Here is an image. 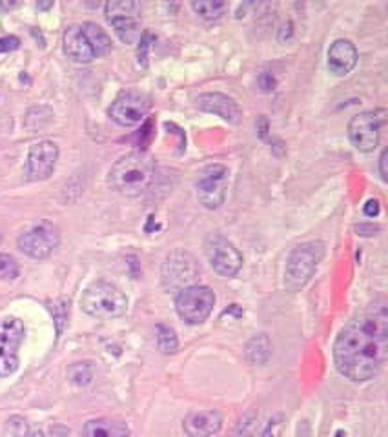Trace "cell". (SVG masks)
<instances>
[{
  "label": "cell",
  "instance_id": "obj_4",
  "mask_svg": "<svg viewBox=\"0 0 388 437\" xmlns=\"http://www.w3.org/2000/svg\"><path fill=\"white\" fill-rule=\"evenodd\" d=\"M324 257V244L321 241H310L295 246L286 260L285 286L288 292H299L317 270Z\"/></svg>",
  "mask_w": 388,
  "mask_h": 437
},
{
  "label": "cell",
  "instance_id": "obj_35",
  "mask_svg": "<svg viewBox=\"0 0 388 437\" xmlns=\"http://www.w3.org/2000/svg\"><path fill=\"white\" fill-rule=\"evenodd\" d=\"M51 2H46V4H42V2H39V4H37V8H39V10H48V8H51Z\"/></svg>",
  "mask_w": 388,
  "mask_h": 437
},
{
  "label": "cell",
  "instance_id": "obj_13",
  "mask_svg": "<svg viewBox=\"0 0 388 437\" xmlns=\"http://www.w3.org/2000/svg\"><path fill=\"white\" fill-rule=\"evenodd\" d=\"M59 161V146L51 141H42L30 148L26 161V175L30 181H44L53 173Z\"/></svg>",
  "mask_w": 388,
  "mask_h": 437
},
{
  "label": "cell",
  "instance_id": "obj_34",
  "mask_svg": "<svg viewBox=\"0 0 388 437\" xmlns=\"http://www.w3.org/2000/svg\"><path fill=\"white\" fill-rule=\"evenodd\" d=\"M28 437H46V434L42 430H33V432L28 434Z\"/></svg>",
  "mask_w": 388,
  "mask_h": 437
},
{
  "label": "cell",
  "instance_id": "obj_6",
  "mask_svg": "<svg viewBox=\"0 0 388 437\" xmlns=\"http://www.w3.org/2000/svg\"><path fill=\"white\" fill-rule=\"evenodd\" d=\"M215 305V294L208 286H188L179 292L175 299V310L179 317L188 324H202L210 317Z\"/></svg>",
  "mask_w": 388,
  "mask_h": 437
},
{
  "label": "cell",
  "instance_id": "obj_17",
  "mask_svg": "<svg viewBox=\"0 0 388 437\" xmlns=\"http://www.w3.org/2000/svg\"><path fill=\"white\" fill-rule=\"evenodd\" d=\"M62 44H64V53L75 62L88 64L95 59L94 51L89 48L80 26H69L64 31V37H62Z\"/></svg>",
  "mask_w": 388,
  "mask_h": 437
},
{
  "label": "cell",
  "instance_id": "obj_32",
  "mask_svg": "<svg viewBox=\"0 0 388 437\" xmlns=\"http://www.w3.org/2000/svg\"><path fill=\"white\" fill-rule=\"evenodd\" d=\"M364 215L367 217L379 215V201H376V199H370V201L364 204Z\"/></svg>",
  "mask_w": 388,
  "mask_h": 437
},
{
  "label": "cell",
  "instance_id": "obj_7",
  "mask_svg": "<svg viewBox=\"0 0 388 437\" xmlns=\"http://www.w3.org/2000/svg\"><path fill=\"white\" fill-rule=\"evenodd\" d=\"M197 276L199 266L195 257L184 250L172 251L162 265V286L168 292H182L188 286H193Z\"/></svg>",
  "mask_w": 388,
  "mask_h": 437
},
{
  "label": "cell",
  "instance_id": "obj_25",
  "mask_svg": "<svg viewBox=\"0 0 388 437\" xmlns=\"http://www.w3.org/2000/svg\"><path fill=\"white\" fill-rule=\"evenodd\" d=\"M94 363H75L69 366L68 375L69 381L77 386H86V384L91 383L94 379Z\"/></svg>",
  "mask_w": 388,
  "mask_h": 437
},
{
  "label": "cell",
  "instance_id": "obj_2",
  "mask_svg": "<svg viewBox=\"0 0 388 437\" xmlns=\"http://www.w3.org/2000/svg\"><path fill=\"white\" fill-rule=\"evenodd\" d=\"M155 179V162L143 152L128 153L109 170L108 182L115 192L124 197H139L152 186Z\"/></svg>",
  "mask_w": 388,
  "mask_h": 437
},
{
  "label": "cell",
  "instance_id": "obj_23",
  "mask_svg": "<svg viewBox=\"0 0 388 437\" xmlns=\"http://www.w3.org/2000/svg\"><path fill=\"white\" fill-rule=\"evenodd\" d=\"M192 10L204 20H219L227 13L228 4L221 0H199L192 2Z\"/></svg>",
  "mask_w": 388,
  "mask_h": 437
},
{
  "label": "cell",
  "instance_id": "obj_12",
  "mask_svg": "<svg viewBox=\"0 0 388 437\" xmlns=\"http://www.w3.org/2000/svg\"><path fill=\"white\" fill-rule=\"evenodd\" d=\"M148 112H150V98L146 95L141 91H124L112 104L109 117L118 126L132 128L135 124L143 123Z\"/></svg>",
  "mask_w": 388,
  "mask_h": 437
},
{
  "label": "cell",
  "instance_id": "obj_14",
  "mask_svg": "<svg viewBox=\"0 0 388 437\" xmlns=\"http://www.w3.org/2000/svg\"><path fill=\"white\" fill-rule=\"evenodd\" d=\"M197 106L202 112L213 114L217 117H221L222 121H227L230 124H241L242 112L239 108V104L228 95L222 93H204L197 97Z\"/></svg>",
  "mask_w": 388,
  "mask_h": 437
},
{
  "label": "cell",
  "instance_id": "obj_22",
  "mask_svg": "<svg viewBox=\"0 0 388 437\" xmlns=\"http://www.w3.org/2000/svg\"><path fill=\"white\" fill-rule=\"evenodd\" d=\"M139 11H141V6L137 2H132V0H112L104 6V15L108 20L121 19V17L139 19Z\"/></svg>",
  "mask_w": 388,
  "mask_h": 437
},
{
  "label": "cell",
  "instance_id": "obj_11",
  "mask_svg": "<svg viewBox=\"0 0 388 437\" xmlns=\"http://www.w3.org/2000/svg\"><path fill=\"white\" fill-rule=\"evenodd\" d=\"M17 244L20 251L31 259H46L59 246V230L48 221L39 222L30 230H26L19 237Z\"/></svg>",
  "mask_w": 388,
  "mask_h": 437
},
{
  "label": "cell",
  "instance_id": "obj_15",
  "mask_svg": "<svg viewBox=\"0 0 388 437\" xmlns=\"http://www.w3.org/2000/svg\"><path fill=\"white\" fill-rule=\"evenodd\" d=\"M182 428L188 437H211L221 432L222 416L217 410H201L190 413Z\"/></svg>",
  "mask_w": 388,
  "mask_h": 437
},
{
  "label": "cell",
  "instance_id": "obj_18",
  "mask_svg": "<svg viewBox=\"0 0 388 437\" xmlns=\"http://www.w3.org/2000/svg\"><path fill=\"white\" fill-rule=\"evenodd\" d=\"M82 437H130V428L115 419H89L82 428Z\"/></svg>",
  "mask_w": 388,
  "mask_h": 437
},
{
  "label": "cell",
  "instance_id": "obj_33",
  "mask_svg": "<svg viewBox=\"0 0 388 437\" xmlns=\"http://www.w3.org/2000/svg\"><path fill=\"white\" fill-rule=\"evenodd\" d=\"M387 155H388V152L387 150H383V152H381V157H379V172H381V179H383V181H387V175H388Z\"/></svg>",
  "mask_w": 388,
  "mask_h": 437
},
{
  "label": "cell",
  "instance_id": "obj_10",
  "mask_svg": "<svg viewBox=\"0 0 388 437\" xmlns=\"http://www.w3.org/2000/svg\"><path fill=\"white\" fill-rule=\"evenodd\" d=\"M204 251L210 260L211 268L215 274L222 277H233L239 274L242 266L241 251L237 250L236 244L228 241L227 237L222 235H208L204 241Z\"/></svg>",
  "mask_w": 388,
  "mask_h": 437
},
{
  "label": "cell",
  "instance_id": "obj_29",
  "mask_svg": "<svg viewBox=\"0 0 388 437\" xmlns=\"http://www.w3.org/2000/svg\"><path fill=\"white\" fill-rule=\"evenodd\" d=\"M0 276L8 277V279H15L19 276V268L13 257L0 256Z\"/></svg>",
  "mask_w": 388,
  "mask_h": 437
},
{
  "label": "cell",
  "instance_id": "obj_5",
  "mask_svg": "<svg viewBox=\"0 0 388 437\" xmlns=\"http://www.w3.org/2000/svg\"><path fill=\"white\" fill-rule=\"evenodd\" d=\"M228 168L224 164H208L195 179L197 199L208 210H217L224 204L228 190Z\"/></svg>",
  "mask_w": 388,
  "mask_h": 437
},
{
  "label": "cell",
  "instance_id": "obj_28",
  "mask_svg": "<svg viewBox=\"0 0 388 437\" xmlns=\"http://www.w3.org/2000/svg\"><path fill=\"white\" fill-rule=\"evenodd\" d=\"M257 422V412L256 410H250L242 416V419L239 421V427H237V437H248L252 434V430L256 428Z\"/></svg>",
  "mask_w": 388,
  "mask_h": 437
},
{
  "label": "cell",
  "instance_id": "obj_3",
  "mask_svg": "<svg viewBox=\"0 0 388 437\" xmlns=\"http://www.w3.org/2000/svg\"><path fill=\"white\" fill-rule=\"evenodd\" d=\"M80 306L88 315L95 319H117L128 310V297L118 286L97 280L84 290L80 297Z\"/></svg>",
  "mask_w": 388,
  "mask_h": 437
},
{
  "label": "cell",
  "instance_id": "obj_36",
  "mask_svg": "<svg viewBox=\"0 0 388 437\" xmlns=\"http://www.w3.org/2000/svg\"><path fill=\"white\" fill-rule=\"evenodd\" d=\"M0 6H2L4 10H11V8H17V6H19V4H17V2H13V4H6V2H2V4H0Z\"/></svg>",
  "mask_w": 388,
  "mask_h": 437
},
{
  "label": "cell",
  "instance_id": "obj_24",
  "mask_svg": "<svg viewBox=\"0 0 388 437\" xmlns=\"http://www.w3.org/2000/svg\"><path fill=\"white\" fill-rule=\"evenodd\" d=\"M157 346L162 354H175L177 352L179 339L173 328L164 326V324H157Z\"/></svg>",
  "mask_w": 388,
  "mask_h": 437
},
{
  "label": "cell",
  "instance_id": "obj_20",
  "mask_svg": "<svg viewBox=\"0 0 388 437\" xmlns=\"http://www.w3.org/2000/svg\"><path fill=\"white\" fill-rule=\"evenodd\" d=\"M245 355L252 364L268 363V359H270V355H272L270 337H268L266 334L254 335V337L246 343Z\"/></svg>",
  "mask_w": 388,
  "mask_h": 437
},
{
  "label": "cell",
  "instance_id": "obj_19",
  "mask_svg": "<svg viewBox=\"0 0 388 437\" xmlns=\"http://www.w3.org/2000/svg\"><path fill=\"white\" fill-rule=\"evenodd\" d=\"M80 30H82L84 37L88 40L89 48H91L95 57H104V55H108L112 51V39L100 26H97L95 22H84L80 26Z\"/></svg>",
  "mask_w": 388,
  "mask_h": 437
},
{
  "label": "cell",
  "instance_id": "obj_8",
  "mask_svg": "<svg viewBox=\"0 0 388 437\" xmlns=\"http://www.w3.org/2000/svg\"><path fill=\"white\" fill-rule=\"evenodd\" d=\"M385 109H372L352 117L349 124L350 143L358 148L359 152H373L379 146L381 130L385 126Z\"/></svg>",
  "mask_w": 388,
  "mask_h": 437
},
{
  "label": "cell",
  "instance_id": "obj_21",
  "mask_svg": "<svg viewBox=\"0 0 388 437\" xmlns=\"http://www.w3.org/2000/svg\"><path fill=\"white\" fill-rule=\"evenodd\" d=\"M112 28L115 30L117 37L124 44H135L141 39V30H139V20L133 17H121V19L108 20Z\"/></svg>",
  "mask_w": 388,
  "mask_h": 437
},
{
  "label": "cell",
  "instance_id": "obj_1",
  "mask_svg": "<svg viewBox=\"0 0 388 437\" xmlns=\"http://www.w3.org/2000/svg\"><path fill=\"white\" fill-rule=\"evenodd\" d=\"M388 354V303L376 299L341 330L334 344L335 368L354 383L381 372Z\"/></svg>",
  "mask_w": 388,
  "mask_h": 437
},
{
  "label": "cell",
  "instance_id": "obj_9",
  "mask_svg": "<svg viewBox=\"0 0 388 437\" xmlns=\"http://www.w3.org/2000/svg\"><path fill=\"white\" fill-rule=\"evenodd\" d=\"M24 341V324L17 317H0V377L19 368V348Z\"/></svg>",
  "mask_w": 388,
  "mask_h": 437
},
{
  "label": "cell",
  "instance_id": "obj_16",
  "mask_svg": "<svg viewBox=\"0 0 388 437\" xmlns=\"http://www.w3.org/2000/svg\"><path fill=\"white\" fill-rule=\"evenodd\" d=\"M359 53L355 46L346 39H337L328 49V69L330 73L343 77L355 68Z\"/></svg>",
  "mask_w": 388,
  "mask_h": 437
},
{
  "label": "cell",
  "instance_id": "obj_27",
  "mask_svg": "<svg viewBox=\"0 0 388 437\" xmlns=\"http://www.w3.org/2000/svg\"><path fill=\"white\" fill-rule=\"evenodd\" d=\"M28 422L20 416H13L6 425V436L8 437H28Z\"/></svg>",
  "mask_w": 388,
  "mask_h": 437
},
{
  "label": "cell",
  "instance_id": "obj_31",
  "mask_svg": "<svg viewBox=\"0 0 388 437\" xmlns=\"http://www.w3.org/2000/svg\"><path fill=\"white\" fill-rule=\"evenodd\" d=\"M20 40L17 37H2L0 39V53H8V51H15L19 49Z\"/></svg>",
  "mask_w": 388,
  "mask_h": 437
},
{
  "label": "cell",
  "instance_id": "obj_26",
  "mask_svg": "<svg viewBox=\"0 0 388 437\" xmlns=\"http://www.w3.org/2000/svg\"><path fill=\"white\" fill-rule=\"evenodd\" d=\"M49 310L53 314L55 326H57V337L64 332L66 324H68L69 317V305L66 299H57L53 303H49Z\"/></svg>",
  "mask_w": 388,
  "mask_h": 437
},
{
  "label": "cell",
  "instance_id": "obj_30",
  "mask_svg": "<svg viewBox=\"0 0 388 437\" xmlns=\"http://www.w3.org/2000/svg\"><path fill=\"white\" fill-rule=\"evenodd\" d=\"M153 40L152 33H148V31H144L143 35H141V39H139V64H143L146 66V59H148V49H150V42Z\"/></svg>",
  "mask_w": 388,
  "mask_h": 437
}]
</instances>
